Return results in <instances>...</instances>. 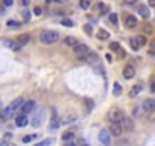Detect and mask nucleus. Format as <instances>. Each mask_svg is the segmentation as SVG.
<instances>
[{
    "label": "nucleus",
    "instance_id": "obj_1",
    "mask_svg": "<svg viewBox=\"0 0 155 146\" xmlns=\"http://www.w3.org/2000/svg\"><path fill=\"white\" fill-rule=\"evenodd\" d=\"M24 102L23 98H17L12 101L5 110H0V122H8L11 117H14L17 113H20V107L21 103Z\"/></svg>",
    "mask_w": 155,
    "mask_h": 146
},
{
    "label": "nucleus",
    "instance_id": "obj_2",
    "mask_svg": "<svg viewBox=\"0 0 155 146\" xmlns=\"http://www.w3.org/2000/svg\"><path fill=\"white\" fill-rule=\"evenodd\" d=\"M58 38H59V34L56 31H49V29H46V31H43L40 34V41L43 44H53V43L58 41Z\"/></svg>",
    "mask_w": 155,
    "mask_h": 146
},
{
    "label": "nucleus",
    "instance_id": "obj_3",
    "mask_svg": "<svg viewBox=\"0 0 155 146\" xmlns=\"http://www.w3.org/2000/svg\"><path fill=\"white\" fill-rule=\"evenodd\" d=\"M32 113H34V116H32V120H31V123H32V126L34 128H38V126H41V123H43V119H44V108H34L32 110Z\"/></svg>",
    "mask_w": 155,
    "mask_h": 146
},
{
    "label": "nucleus",
    "instance_id": "obj_4",
    "mask_svg": "<svg viewBox=\"0 0 155 146\" xmlns=\"http://www.w3.org/2000/svg\"><path fill=\"white\" fill-rule=\"evenodd\" d=\"M123 111L120 108H111L108 111V120L110 122H120L122 119H123Z\"/></svg>",
    "mask_w": 155,
    "mask_h": 146
},
{
    "label": "nucleus",
    "instance_id": "obj_5",
    "mask_svg": "<svg viewBox=\"0 0 155 146\" xmlns=\"http://www.w3.org/2000/svg\"><path fill=\"white\" fill-rule=\"evenodd\" d=\"M35 107H37L35 101H24V102L21 103V107H20V113L29 114V113H32V110H34Z\"/></svg>",
    "mask_w": 155,
    "mask_h": 146
},
{
    "label": "nucleus",
    "instance_id": "obj_6",
    "mask_svg": "<svg viewBox=\"0 0 155 146\" xmlns=\"http://www.w3.org/2000/svg\"><path fill=\"white\" fill-rule=\"evenodd\" d=\"M108 131H110V134L114 136V137H120V136H122V132H123V129H122V126H120L119 122H111Z\"/></svg>",
    "mask_w": 155,
    "mask_h": 146
},
{
    "label": "nucleus",
    "instance_id": "obj_7",
    "mask_svg": "<svg viewBox=\"0 0 155 146\" xmlns=\"http://www.w3.org/2000/svg\"><path fill=\"white\" fill-rule=\"evenodd\" d=\"M73 50H75V54H76L78 56H82V55L87 54V52H90V47H88L87 44H82V43H76V44L73 46Z\"/></svg>",
    "mask_w": 155,
    "mask_h": 146
},
{
    "label": "nucleus",
    "instance_id": "obj_8",
    "mask_svg": "<svg viewBox=\"0 0 155 146\" xmlns=\"http://www.w3.org/2000/svg\"><path fill=\"white\" fill-rule=\"evenodd\" d=\"M141 108H143V111L148 113V114L154 113V111H155V101H154V99H146V101H143Z\"/></svg>",
    "mask_w": 155,
    "mask_h": 146
},
{
    "label": "nucleus",
    "instance_id": "obj_9",
    "mask_svg": "<svg viewBox=\"0 0 155 146\" xmlns=\"http://www.w3.org/2000/svg\"><path fill=\"white\" fill-rule=\"evenodd\" d=\"M79 59L84 61V62H88V64H94L97 61V55L94 54V52H87L85 55L79 56Z\"/></svg>",
    "mask_w": 155,
    "mask_h": 146
},
{
    "label": "nucleus",
    "instance_id": "obj_10",
    "mask_svg": "<svg viewBox=\"0 0 155 146\" xmlns=\"http://www.w3.org/2000/svg\"><path fill=\"white\" fill-rule=\"evenodd\" d=\"M120 123V126H122V129L123 131H132V128H134V123H132V120L129 117H126V116H123V119L119 122Z\"/></svg>",
    "mask_w": 155,
    "mask_h": 146
},
{
    "label": "nucleus",
    "instance_id": "obj_11",
    "mask_svg": "<svg viewBox=\"0 0 155 146\" xmlns=\"http://www.w3.org/2000/svg\"><path fill=\"white\" fill-rule=\"evenodd\" d=\"M99 140L102 145H110L111 143V134H110V131L107 129H103L100 131V134H99Z\"/></svg>",
    "mask_w": 155,
    "mask_h": 146
},
{
    "label": "nucleus",
    "instance_id": "obj_12",
    "mask_svg": "<svg viewBox=\"0 0 155 146\" xmlns=\"http://www.w3.org/2000/svg\"><path fill=\"white\" fill-rule=\"evenodd\" d=\"M125 24H126V28L128 29H134L135 26L138 24V21H137V18L134 17V15H125Z\"/></svg>",
    "mask_w": 155,
    "mask_h": 146
},
{
    "label": "nucleus",
    "instance_id": "obj_13",
    "mask_svg": "<svg viewBox=\"0 0 155 146\" xmlns=\"http://www.w3.org/2000/svg\"><path fill=\"white\" fill-rule=\"evenodd\" d=\"M134 76H135V69L132 67L131 64L125 65V67H123V78H125V79H131V78H134Z\"/></svg>",
    "mask_w": 155,
    "mask_h": 146
},
{
    "label": "nucleus",
    "instance_id": "obj_14",
    "mask_svg": "<svg viewBox=\"0 0 155 146\" xmlns=\"http://www.w3.org/2000/svg\"><path fill=\"white\" fill-rule=\"evenodd\" d=\"M15 125L18 128H24L26 125H28V116L23 114V113H18L17 119H15Z\"/></svg>",
    "mask_w": 155,
    "mask_h": 146
},
{
    "label": "nucleus",
    "instance_id": "obj_15",
    "mask_svg": "<svg viewBox=\"0 0 155 146\" xmlns=\"http://www.w3.org/2000/svg\"><path fill=\"white\" fill-rule=\"evenodd\" d=\"M5 46L6 47H9L11 50H20L21 47H23V44H20L18 41H12V40H9V41H5Z\"/></svg>",
    "mask_w": 155,
    "mask_h": 146
},
{
    "label": "nucleus",
    "instance_id": "obj_16",
    "mask_svg": "<svg viewBox=\"0 0 155 146\" xmlns=\"http://www.w3.org/2000/svg\"><path fill=\"white\" fill-rule=\"evenodd\" d=\"M137 12L143 17V18H149V15H151V12H149V8L148 6H143V5H140L138 8H137Z\"/></svg>",
    "mask_w": 155,
    "mask_h": 146
},
{
    "label": "nucleus",
    "instance_id": "obj_17",
    "mask_svg": "<svg viewBox=\"0 0 155 146\" xmlns=\"http://www.w3.org/2000/svg\"><path fill=\"white\" fill-rule=\"evenodd\" d=\"M141 90H143V84H140V82H138V84H135V85L131 88V91H129V98H135Z\"/></svg>",
    "mask_w": 155,
    "mask_h": 146
},
{
    "label": "nucleus",
    "instance_id": "obj_18",
    "mask_svg": "<svg viewBox=\"0 0 155 146\" xmlns=\"http://www.w3.org/2000/svg\"><path fill=\"white\" fill-rule=\"evenodd\" d=\"M58 126H59V119H58V116H56L55 111H52V123H50V128L52 129H56Z\"/></svg>",
    "mask_w": 155,
    "mask_h": 146
},
{
    "label": "nucleus",
    "instance_id": "obj_19",
    "mask_svg": "<svg viewBox=\"0 0 155 146\" xmlns=\"http://www.w3.org/2000/svg\"><path fill=\"white\" fill-rule=\"evenodd\" d=\"M96 37H97L99 40H108V38H110V32L105 31V29H99L97 34H96Z\"/></svg>",
    "mask_w": 155,
    "mask_h": 146
},
{
    "label": "nucleus",
    "instance_id": "obj_20",
    "mask_svg": "<svg viewBox=\"0 0 155 146\" xmlns=\"http://www.w3.org/2000/svg\"><path fill=\"white\" fill-rule=\"evenodd\" d=\"M17 41H18L20 44H26V43H29V41H31V35H29V34H21V35L18 37Z\"/></svg>",
    "mask_w": 155,
    "mask_h": 146
},
{
    "label": "nucleus",
    "instance_id": "obj_21",
    "mask_svg": "<svg viewBox=\"0 0 155 146\" xmlns=\"http://www.w3.org/2000/svg\"><path fill=\"white\" fill-rule=\"evenodd\" d=\"M122 91H123V88H122V85H120L119 82H114V88H113V95H114V96H120V95H122Z\"/></svg>",
    "mask_w": 155,
    "mask_h": 146
},
{
    "label": "nucleus",
    "instance_id": "obj_22",
    "mask_svg": "<svg viewBox=\"0 0 155 146\" xmlns=\"http://www.w3.org/2000/svg\"><path fill=\"white\" fill-rule=\"evenodd\" d=\"M108 6L107 5H103V3H99V5H96V11H99V14H107V12H108Z\"/></svg>",
    "mask_w": 155,
    "mask_h": 146
},
{
    "label": "nucleus",
    "instance_id": "obj_23",
    "mask_svg": "<svg viewBox=\"0 0 155 146\" xmlns=\"http://www.w3.org/2000/svg\"><path fill=\"white\" fill-rule=\"evenodd\" d=\"M6 26L9 29H18L20 26H21V23L20 21H15V20H9L8 23H6Z\"/></svg>",
    "mask_w": 155,
    "mask_h": 146
},
{
    "label": "nucleus",
    "instance_id": "obj_24",
    "mask_svg": "<svg viewBox=\"0 0 155 146\" xmlns=\"http://www.w3.org/2000/svg\"><path fill=\"white\" fill-rule=\"evenodd\" d=\"M64 43H66L67 46H70V47H73V46L78 43V40H76L75 37H66V40H64Z\"/></svg>",
    "mask_w": 155,
    "mask_h": 146
},
{
    "label": "nucleus",
    "instance_id": "obj_25",
    "mask_svg": "<svg viewBox=\"0 0 155 146\" xmlns=\"http://www.w3.org/2000/svg\"><path fill=\"white\" fill-rule=\"evenodd\" d=\"M129 46H131V49H132V50H138V49H140V46H138V43H137L135 37H132L131 40H129Z\"/></svg>",
    "mask_w": 155,
    "mask_h": 146
},
{
    "label": "nucleus",
    "instance_id": "obj_26",
    "mask_svg": "<svg viewBox=\"0 0 155 146\" xmlns=\"http://www.w3.org/2000/svg\"><path fill=\"white\" fill-rule=\"evenodd\" d=\"M135 40H137V43H138L140 47L146 44V37L145 35H135Z\"/></svg>",
    "mask_w": 155,
    "mask_h": 146
},
{
    "label": "nucleus",
    "instance_id": "obj_27",
    "mask_svg": "<svg viewBox=\"0 0 155 146\" xmlns=\"http://www.w3.org/2000/svg\"><path fill=\"white\" fill-rule=\"evenodd\" d=\"M73 137H75V132H72V131H67V132H64V134H62V140L64 142H69Z\"/></svg>",
    "mask_w": 155,
    "mask_h": 146
},
{
    "label": "nucleus",
    "instance_id": "obj_28",
    "mask_svg": "<svg viewBox=\"0 0 155 146\" xmlns=\"http://www.w3.org/2000/svg\"><path fill=\"white\" fill-rule=\"evenodd\" d=\"M61 24L66 26V28H72V26H73V21L69 20V18H62V20H61Z\"/></svg>",
    "mask_w": 155,
    "mask_h": 146
},
{
    "label": "nucleus",
    "instance_id": "obj_29",
    "mask_svg": "<svg viewBox=\"0 0 155 146\" xmlns=\"http://www.w3.org/2000/svg\"><path fill=\"white\" fill-rule=\"evenodd\" d=\"M110 21L113 23V24H119V17H117V14H110Z\"/></svg>",
    "mask_w": 155,
    "mask_h": 146
},
{
    "label": "nucleus",
    "instance_id": "obj_30",
    "mask_svg": "<svg viewBox=\"0 0 155 146\" xmlns=\"http://www.w3.org/2000/svg\"><path fill=\"white\" fill-rule=\"evenodd\" d=\"M21 15H23L24 21H29V20H31V12H29L28 9H24V11L21 12Z\"/></svg>",
    "mask_w": 155,
    "mask_h": 146
},
{
    "label": "nucleus",
    "instance_id": "obj_31",
    "mask_svg": "<svg viewBox=\"0 0 155 146\" xmlns=\"http://www.w3.org/2000/svg\"><path fill=\"white\" fill-rule=\"evenodd\" d=\"M79 5H81L82 9H88V8H90V0H81Z\"/></svg>",
    "mask_w": 155,
    "mask_h": 146
},
{
    "label": "nucleus",
    "instance_id": "obj_32",
    "mask_svg": "<svg viewBox=\"0 0 155 146\" xmlns=\"http://www.w3.org/2000/svg\"><path fill=\"white\" fill-rule=\"evenodd\" d=\"M119 47H120V44H119L117 41H113V43L110 44V49H111L113 52H117V49H119Z\"/></svg>",
    "mask_w": 155,
    "mask_h": 146
},
{
    "label": "nucleus",
    "instance_id": "obj_33",
    "mask_svg": "<svg viewBox=\"0 0 155 146\" xmlns=\"http://www.w3.org/2000/svg\"><path fill=\"white\" fill-rule=\"evenodd\" d=\"M50 143H53V140H52V139H47V140L40 142V143H38V146H46V145H50Z\"/></svg>",
    "mask_w": 155,
    "mask_h": 146
},
{
    "label": "nucleus",
    "instance_id": "obj_34",
    "mask_svg": "<svg viewBox=\"0 0 155 146\" xmlns=\"http://www.w3.org/2000/svg\"><path fill=\"white\" fill-rule=\"evenodd\" d=\"M34 14H35V15H41V14H43V9H41L40 6H35V8H34Z\"/></svg>",
    "mask_w": 155,
    "mask_h": 146
},
{
    "label": "nucleus",
    "instance_id": "obj_35",
    "mask_svg": "<svg viewBox=\"0 0 155 146\" xmlns=\"http://www.w3.org/2000/svg\"><path fill=\"white\" fill-rule=\"evenodd\" d=\"M117 54H119V56H120V58H125V50L122 49V46L117 49Z\"/></svg>",
    "mask_w": 155,
    "mask_h": 146
},
{
    "label": "nucleus",
    "instance_id": "obj_36",
    "mask_svg": "<svg viewBox=\"0 0 155 146\" xmlns=\"http://www.w3.org/2000/svg\"><path fill=\"white\" fill-rule=\"evenodd\" d=\"M12 3H14L12 0H3V5L5 6H12Z\"/></svg>",
    "mask_w": 155,
    "mask_h": 146
},
{
    "label": "nucleus",
    "instance_id": "obj_37",
    "mask_svg": "<svg viewBox=\"0 0 155 146\" xmlns=\"http://www.w3.org/2000/svg\"><path fill=\"white\" fill-rule=\"evenodd\" d=\"M84 29H85L87 34H91V26H90V24H85V28H84Z\"/></svg>",
    "mask_w": 155,
    "mask_h": 146
},
{
    "label": "nucleus",
    "instance_id": "obj_38",
    "mask_svg": "<svg viewBox=\"0 0 155 146\" xmlns=\"http://www.w3.org/2000/svg\"><path fill=\"white\" fill-rule=\"evenodd\" d=\"M134 114H135V116H140V108H138V107L134 108Z\"/></svg>",
    "mask_w": 155,
    "mask_h": 146
},
{
    "label": "nucleus",
    "instance_id": "obj_39",
    "mask_svg": "<svg viewBox=\"0 0 155 146\" xmlns=\"http://www.w3.org/2000/svg\"><path fill=\"white\" fill-rule=\"evenodd\" d=\"M21 3H23L24 6H28V5L31 3V0H21Z\"/></svg>",
    "mask_w": 155,
    "mask_h": 146
},
{
    "label": "nucleus",
    "instance_id": "obj_40",
    "mask_svg": "<svg viewBox=\"0 0 155 146\" xmlns=\"http://www.w3.org/2000/svg\"><path fill=\"white\" fill-rule=\"evenodd\" d=\"M148 3H149V6H154L155 5V0H148Z\"/></svg>",
    "mask_w": 155,
    "mask_h": 146
},
{
    "label": "nucleus",
    "instance_id": "obj_41",
    "mask_svg": "<svg viewBox=\"0 0 155 146\" xmlns=\"http://www.w3.org/2000/svg\"><path fill=\"white\" fill-rule=\"evenodd\" d=\"M105 58H107V59H108V61H110V62H111V59H113V56H111V55H110V54H107V56H105Z\"/></svg>",
    "mask_w": 155,
    "mask_h": 146
},
{
    "label": "nucleus",
    "instance_id": "obj_42",
    "mask_svg": "<svg viewBox=\"0 0 155 146\" xmlns=\"http://www.w3.org/2000/svg\"><path fill=\"white\" fill-rule=\"evenodd\" d=\"M12 137V134H11V132H8V134H5V139H11Z\"/></svg>",
    "mask_w": 155,
    "mask_h": 146
},
{
    "label": "nucleus",
    "instance_id": "obj_43",
    "mask_svg": "<svg viewBox=\"0 0 155 146\" xmlns=\"http://www.w3.org/2000/svg\"><path fill=\"white\" fill-rule=\"evenodd\" d=\"M125 3H135V0H125Z\"/></svg>",
    "mask_w": 155,
    "mask_h": 146
},
{
    "label": "nucleus",
    "instance_id": "obj_44",
    "mask_svg": "<svg viewBox=\"0 0 155 146\" xmlns=\"http://www.w3.org/2000/svg\"><path fill=\"white\" fill-rule=\"evenodd\" d=\"M52 2H56V3H61V2H64V0H52Z\"/></svg>",
    "mask_w": 155,
    "mask_h": 146
},
{
    "label": "nucleus",
    "instance_id": "obj_45",
    "mask_svg": "<svg viewBox=\"0 0 155 146\" xmlns=\"http://www.w3.org/2000/svg\"><path fill=\"white\" fill-rule=\"evenodd\" d=\"M0 145H6V140H0Z\"/></svg>",
    "mask_w": 155,
    "mask_h": 146
},
{
    "label": "nucleus",
    "instance_id": "obj_46",
    "mask_svg": "<svg viewBox=\"0 0 155 146\" xmlns=\"http://www.w3.org/2000/svg\"><path fill=\"white\" fill-rule=\"evenodd\" d=\"M52 2V0H46V3H50Z\"/></svg>",
    "mask_w": 155,
    "mask_h": 146
}]
</instances>
